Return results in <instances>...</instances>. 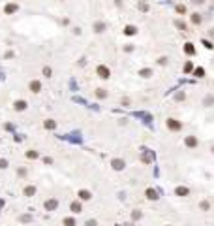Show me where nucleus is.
<instances>
[{
	"label": "nucleus",
	"mask_w": 214,
	"mask_h": 226,
	"mask_svg": "<svg viewBox=\"0 0 214 226\" xmlns=\"http://www.w3.org/2000/svg\"><path fill=\"white\" fill-rule=\"evenodd\" d=\"M175 194H177V196H180V198H184V196H188V194H190V188L188 187H177L175 188Z\"/></svg>",
	"instance_id": "4"
},
{
	"label": "nucleus",
	"mask_w": 214,
	"mask_h": 226,
	"mask_svg": "<svg viewBox=\"0 0 214 226\" xmlns=\"http://www.w3.org/2000/svg\"><path fill=\"white\" fill-rule=\"evenodd\" d=\"M30 90H32V92H39V90H41V83H39L38 79L30 81Z\"/></svg>",
	"instance_id": "7"
},
{
	"label": "nucleus",
	"mask_w": 214,
	"mask_h": 226,
	"mask_svg": "<svg viewBox=\"0 0 214 226\" xmlns=\"http://www.w3.org/2000/svg\"><path fill=\"white\" fill-rule=\"evenodd\" d=\"M86 226H96V220H88V223H86Z\"/></svg>",
	"instance_id": "30"
},
{
	"label": "nucleus",
	"mask_w": 214,
	"mask_h": 226,
	"mask_svg": "<svg viewBox=\"0 0 214 226\" xmlns=\"http://www.w3.org/2000/svg\"><path fill=\"white\" fill-rule=\"evenodd\" d=\"M70 209H71V213H81V209H83V205H81V202H71V205H70Z\"/></svg>",
	"instance_id": "6"
},
{
	"label": "nucleus",
	"mask_w": 214,
	"mask_h": 226,
	"mask_svg": "<svg viewBox=\"0 0 214 226\" xmlns=\"http://www.w3.org/2000/svg\"><path fill=\"white\" fill-rule=\"evenodd\" d=\"M192 2H193V4H203L205 0H192Z\"/></svg>",
	"instance_id": "31"
},
{
	"label": "nucleus",
	"mask_w": 214,
	"mask_h": 226,
	"mask_svg": "<svg viewBox=\"0 0 214 226\" xmlns=\"http://www.w3.org/2000/svg\"><path fill=\"white\" fill-rule=\"evenodd\" d=\"M184 53H188V55H193V53H195V47H193L192 43H186V45H184Z\"/></svg>",
	"instance_id": "13"
},
{
	"label": "nucleus",
	"mask_w": 214,
	"mask_h": 226,
	"mask_svg": "<svg viewBox=\"0 0 214 226\" xmlns=\"http://www.w3.org/2000/svg\"><path fill=\"white\" fill-rule=\"evenodd\" d=\"M96 96H98V98H105V96H107L105 89H98V90H96Z\"/></svg>",
	"instance_id": "20"
},
{
	"label": "nucleus",
	"mask_w": 214,
	"mask_h": 226,
	"mask_svg": "<svg viewBox=\"0 0 214 226\" xmlns=\"http://www.w3.org/2000/svg\"><path fill=\"white\" fill-rule=\"evenodd\" d=\"M167 128L173 130V132H178V130L182 128V122L177 121V119H167Z\"/></svg>",
	"instance_id": "2"
},
{
	"label": "nucleus",
	"mask_w": 214,
	"mask_h": 226,
	"mask_svg": "<svg viewBox=\"0 0 214 226\" xmlns=\"http://www.w3.org/2000/svg\"><path fill=\"white\" fill-rule=\"evenodd\" d=\"M124 166H126V162L120 160V158H115L113 160V168L115 170H124Z\"/></svg>",
	"instance_id": "9"
},
{
	"label": "nucleus",
	"mask_w": 214,
	"mask_h": 226,
	"mask_svg": "<svg viewBox=\"0 0 214 226\" xmlns=\"http://www.w3.org/2000/svg\"><path fill=\"white\" fill-rule=\"evenodd\" d=\"M17 10H19V4H8V6L4 8V13L10 15V13H15Z\"/></svg>",
	"instance_id": "5"
},
{
	"label": "nucleus",
	"mask_w": 214,
	"mask_h": 226,
	"mask_svg": "<svg viewBox=\"0 0 214 226\" xmlns=\"http://www.w3.org/2000/svg\"><path fill=\"white\" fill-rule=\"evenodd\" d=\"M26 156H28V158H38V151H28Z\"/></svg>",
	"instance_id": "23"
},
{
	"label": "nucleus",
	"mask_w": 214,
	"mask_h": 226,
	"mask_svg": "<svg viewBox=\"0 0 214 226\" xmlns=\"http://www.w3.org/2000/svg\"><path fill=\"white\" fill-rule=\"evenodd\" d=\"M13 108L17 109V111H23V109H26V102H25V100H17V102L13 104Z\"/></svg>",
	"instance_id": "12"
},
{
	"label": "nucleus",
	"mask_w": 214,
	"mask_h": 226,
	"mask_svg": "<svg viewBox=\"0 0 214 226\" xmlns=\"http://www.w3.org/2000/svg\"><path fill=\"white\" fill-rule=\"evenodd\" d=\"M104 29H105L104 23H96V25H94V30H96V32H104Z\"/></svg>",
	"instance_id": "17"
},
{
	"label": "nucleus",
	"mask_w": 214,
	"mask_h": 226,
	"mask_svg": "<svg viewBox=\"0 0 214 226\" xmlns=\"http://www.w3.org/2000/svg\"><path fill=\"white\" fill-rule=\"evenodd\" d=\"M146 198H148V200H158V192L154 188H146Z\"/></svg>",
	"instance_id": "11"
},
{
	"label": "nucleus",
	"mask_w": 214,
	"mask_h": 226,
	"mask_svg": "<svg viewBox=\"0 0 214 226\" xmlns=\"http://www.w3.org/2000/svg\"><path fill=\"white\" fill-rule=\"evenodd\" d=\"M177 13H186V6L178 4V6H177Z\"/></svg>",
	"instance_id": "22"
},
{
	"label": "nucleus",
	"mask_w": 214,
	"mask_h": 226,
	"mask_svg": "<svg viewBox=\"0 0 214 226\" xmlns=\"http://www.w3.org/2000/svg\"><path fill=\"white\" fill-rule=\"evenodd\" d=\"M64 224H66V226H75V219H71V217H66V219H64Z\"/></svg>",
	"instance_id": "19"
},
{
	"label": "nucleus",
	"mask_w": 214,
	"mask_h": 226,
	"mask_svg": "<svg viewBox=\"0 0 214 226\" xmlns=\"http://www.w3.org/2000/svg\"><path fill=\"white\" fill-rule=\"evenodd\" d=\"M57 205H58L57 200H47V202H45V209H47V211H53V209H57Z\"/></svg>",
	"instance_id": "10"
},
{
	"label": "nucleus",
	"mask_w": 214,
	"mask_h": 226,
	"mask_svg": "<svg viewBox=\"0 0 214 226\" xmlns=\"http://www.w3.org/2000/svg\"><path fill=\"white\" fill-rule=\"evenodd\" d=\"M43 126H45V128H55L57 124H55V121H45V122H43Z\"/></svg>",
	"instance_id": "21"
},
{
	"label": "nucleus",
	"mask_w": 214,
	"mask_h": 226,
	"mask_svg": "<svg viewBox=\"0 0 214 226\" xmlns=\"http://www.w3.org/2000/svg\"><path fill=\"white\" fill-rule=\"evenodd\" d=\"M135 32H137V29H135V26H132V25H130V26H126V29H124V34H128V36H133Z\"/></svg>",
	"instance_id": "14"
},
{
	"label": "nucleus",
	"mask_w": 214,
	"mask_h": 226,
	"mask_svg": "<svg viewBox=\"0 0 214 226\" xmlns=\"http://www.w3.org/2000/svg\"><path fill=\"white\" fill-rule=\"evenodd\" d=\"M2 168H8V160H4V158H0V170Z\"/></svg>",
	"instance_id": "27"
},
{
	"label": "nucleus",
	"mask_w": 214,
	"mask_h": 226,
	"mask_svg": "<svg viewBox=\"0 0 214 226\" xmlns=\"http://www.w3.org/2000/svg\"><path fill=\"white\" fill-rule=\"evenodd\" d=\"M208 207H211L208 202H201V209H203V211H208Z\"/></svg>",
	"instance_id": "24"
},
{
	"label": "nucleus",
	"mask_w": 214,
	"mask_h": 226,
	"mask_svg": "<svg viewBox=\"0 0 214 226\" xmlns=\"http://www.w3.org/2000/svg\"><path fill=\"white\" fill-rule=\"evenodd\" d=\"M139 74L143 75V77H148V75H150V70H141Z\"/></svg>",
	"instance_id": "28"
},
{
	"label": "nucleus",
	"mask_w": 214,
	"mask_h": 226,
	"mask_svg": "<svg viewBox=\"0 0 214 226\" xmlns=\"http://www.w3.org/2000/svg\"><path fill=\"white\" fill-rule=\"evenodd\" d=\"M177 26H178V29H182V30H186V25L182 21H177Z\"/></svg>",
	"instance_id": "29"
},
{
	"label": "nucleus",
	"mask_w": 214,
	"mask_h": 226,
	"mask_svg": "<svg viewBox=\"0 0 214 226\" xmlns=\"http://www.w3.org/2000/svg\"><path fill=\"white\" fill-rule=\"evenodd\" d=\"M184 145H186V147H197V138L195 136H186Z\"/></svg>",
	"instance_id": "3"
},
{
	"label": "nucleus",
	"mask_w": 214,
	"mask_h": 226,
	"mask_svg": "<svg viewBox=\"0 0 214 226\" xmlns=\"http://www.w3.org/2000/svg\"><path fill=\"white\" fill-rule=\"evenodd\" d=\"M43 75H45V77H51V75H53V70H51L49 66H43Z\"/></svg>",
	"instance_id": "18"
},
{
	"label": "nucleus",
	"mask_w": 214,
	"mask_h": 226,
	"mask_svg": "<svg viewBox=\"0 0 214 226\" xmlns=\"http://www.w3.org/2000/svg\"><path fill=\"white\" fill-rule=\"evenodd\" d=\"M34 194H36V187H32V185H30V187L25 188V196H34Z\"/></svg>",
	"instance_id": "15"
},
{
	"label": "nucleus",
	"mask_w": 214,
	"mask_h": 226,
	"mask_svg": "<svg viewBox=\"0 0 214 226\" xmlns=\"http://www.w3.org/2000/svg\"><path fill=\"white\" fill-rule=\"evenodd\" d=\"M195 75H197V77H203V75H205V70H203V68H197V70H195Z\"/></svg>",
	"instance_id": "25"
},
{
	"label": "nucleus",
	"mask_w": 214,
	"mask_h": 226,
	"mask_svg": "<svg viewBox=\"0 0 214 226\" xmlns=\"http://www.w3.org/2000/svg\"><path fill=\"white\" fill-rule=\"evenodd\" d=\"M184 72H192V62H186L184 64Z\"/></svg>",
	"instance_id": "26"
},
{
	"label": "nucleus",
	"mask_w": 214,
	"mask_h": 226,
	"mask_svg": "<svg viewBox=\"0 0 214 226\" xmlns=\"http://www.w3.org/2000/svg\"><path fill=\"white\" fill-rule=\"evenodd\" d=\"M96 74L100 75L101 79H109V77H111V70L107 68V66H104V64H100V66L96 68Z\"/></svg>",
	"instance_id": "1"
},
{
	"label": "nucleus",
	"mask_w": 214,
	"mask_h": 226,
	"mask_svg": "<svg viewBox=\"0 0 214 226\" xmlns=\"http://www.w3.org/2000/svg\"><path fill=\"white\" fill-rule=\"evenodd\" d=\"M79 200H83V202H86V200H90V198H92V194L88 192V190H79Z\"/></svg>",
	"instance_id": "8"
},
{
	"label": "nucleus",
	"mask_w": 214,
	"mask_h": 226,
	"mask_svg": "<svg viewBox=\"0 0 214 226\" xmlns=\"http://www.w3.org/2000/svg\"><path fill=\"white\" fill-rule=\"evenodd\" d=\"M192 23H193V25H199V23H201V15L199 13H192Z\"/></svg>",
	"instance_id": "16"
}]
</instances>
